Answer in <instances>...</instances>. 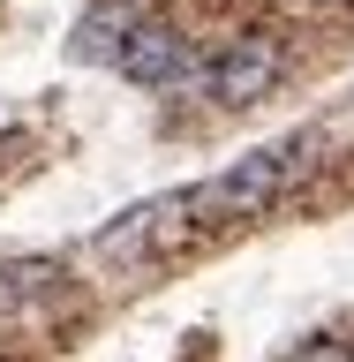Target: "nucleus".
Instances as JSON below:
<instances>
[{
	"label": "nucleus",
	"instance_id": "39448f33",
	"mask_svg": "<svg viewBox=\"0 0 354 362\" xmlns=\"http://www.w3.org/2000/svg\"><path fill=\"white\" fill-rule=\"evenodd\" d=\"M53 287H61V264H53V257H16V264H0V317L45 302Z\"/></svg>",
	"mask_w": 354,
	"mask_h": 362
},
{
	"label": "nucleus",
	"instance_id": "20e7f679",
	"mask_svg": "<svg viewBox=\"0 0 354 362\" xmlns=\"http://www.w3.org/2000/svg\"><path fill=\"white\" fill-rule=\"evenodd\" d=\"M181 53H189V45H181L174 23H143V30L121 45V61H113V68H121L129 83H174V76H181Z\"/></svg>",
	"mask_w": 354,
	"mask_h": 362
},
{
	"label": "nucleus",
	"instance_id": "0eeeda50",
	"mask_svg": "<svg viewBox=\"0 0 354 362\" xmlns=\"http://www.w3.org/2000/svg\"><path fill=\"white\" fill-rule=\"evenodd\" d=\"M287 362H354V347H347V339H332V332H324V339H302V347H294Z\"/></svg>",
	"mask_w": 354,
	"mask_h": 362
},
{
	"label": "nucleus",
	"instance_id": "f257e3e1",
	"mask_svg": "<svg viewBox=\"0 0 354 362\" xmlns=\"http://www.w3.org/2000/svg\"><path fill=\"white\" fill-rule=\"evenodd\" d=\"M309 158H317V136H279V144H264V151L234 158L226 174H211V181L189 189V226H234V219L271 211L294 181L309 174Z\"/></svg>",
	"mask_w": 354,
	"mask_h": 362
},
{
	"label": "nucleus",
	"instance_id": "f03ea898",
	"mask_svg": "<svg viewBox=\"0 0 354 362\" xmlns=\"http://www.w3.org/2000/svg\"><path fill=\"white\" fill-rule=\"evenodd\" d=\"M271 83H279V38H271V30H242V38L211 61V76H203V90H211L219 106H249V98H264Z\"/></svg>",
	"mask_w": 354,
	"mask_h": 362
},
{
	"label": "nucleus",
	"instance_id": "7ed1b4c3",
	"mask_svg": "<svg viewBox=\"0 0 354 362\" xmlns=\"http://www.w3.org/2000/svg\"><path fill=\"white\" fill-rule=\"evenodd\" d=\"M143 0H98V8H90L83 23H76V61H121V45L136 38V30H143Z\"/></svg>",
	"mask_w": 354,
	"mask_h": 362
},
{
	"label": "nucleus",
	"instance_id": "423d86ee",
	"mask_svg": "<svg viewBox=\"0 0 354 362\" xmlns=\"http://www.w3.org/2000/svg\"><path fill=\"white\" fill-rule=\"evenodd\" d=\"M151 211H158V204H136V211H121V226H106V234H98V257L143 249V242H151Z\"/></svg>",
	"mask_w": 354,
	"mask_h": 362
}]
</instances>
